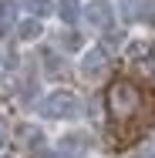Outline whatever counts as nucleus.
Returning <instances> with one entry per match:
<instances>
[{"instance_id":"nucleus-1","label":"nucleus","mask_w":155,"mask_h":158,"mask_svg":"<svg viewBox=\"0 0 155 158\" xmlns=\"http://www.w3.org/2000/svg\"><path fill=\"white\" fill-rule=\"evenodd\" d=\"M138 104H142V98H138V88L131 81H115L108 88V111H111V118H118V121L131 118L138 111Z\"/></svg>"},{"instance_id":"nucleus-2","label":"nucleus","mask_w":155,"mask_h":158,"mask_svg":"<svg viewBox=\"0 0 155 158\" xmlns=\"http://www.w3.org/2000/svg\"><path fill=\"white\" fill-rule=\"evenodd\" d=\"M81 111V101L74 91H51V94L41 101V114L44 118H51V121H67V118H74Z\"/></svg>"},{"instance_id":"nucleus-3","label":"nucleus","mask_w":155,"mask_h":158,"mask_svg":"<svg viewBox=\"0 0 155 158\" xmlns=\"http://www.w3.org/2000/svg\"><path fill=\"white\" fill-rule=\"evenodd\" d=\"M84 17H88V24L98 27V31H108L111 24H115V7L108 3V0H94L84 7Z\"/></svg>"},{"instance_id":"nucleus-4","label":"nucleus","mask_w":155,"mask_h":158,"mask_svg":"<svg viewBox=\"0 0 155 158\" xmlns=\"http://www.w3.org/2000/svg\"><path fill=\"white\" fill-rule=\"evenodd\" d=\"M105 64H108V54H105L101 47H94V51H88V54L81 57V74H84V77H98V74L105 71Z\"/></svg>"},{"instance_id":"nucleus-5","label":"nucleus","mask_w":155,"mask_h":158,"mask_svg":"<svg viewBox=\"0 0 155 158\" xmlns=\"http://www.w3.org/2000/svg\"><path fill=\"white\" fill-rule=\"evenodd\" d=\"M17 145L27 148V152H37V148L44 145L41 128H37V125H17Z\"/></svg>"},{"instance_id":"nucleus-6","label":"nucleus","mask_w":155,"mask_h":158,"mask_svg":"<svg viewBox=\"0 0 155 158\" xmlns=\"http://www.w3.org/2000/svg\"><path fill=\"white\" fill-rule=\"evenodd\" d=\"M14 20H17V3L0 0V34L10 31V27H14Z\"/></svg>"},{"instance_id":"nucleus-7","label":"nucleus","mask_w":155,"mask_h":158,"mask_svg":"<svg viewBox=\"0 0 155 158\" xmlns=\"http://www.w3.org/2000/svg\"><path fill=\"white\" fill-rule=\"evenodd\" d=\"M41 20H20V24H17V37H20V40H24V44H27V40H37V37H41Z\"/></svg>"},{"instance_id":"nucleus-8","label":"nucleus","mask_w":155,"mask_h":158,"mask_svg":"<svg viewBox=\"0 0 155 158\" xmlns=\"http://www.w3.org/2000/svg\"><path fill=\"white\" fill-rule=\"evenodd\" d=\"M88 148V135H64L61 138V155H74V152H84Z\"/></svg>"},{"instance_id":"nucleus-9","label":"nucleus","mask_w":155,"mask_h":158,"mask_svg":"<svg viewBox=\"0 0 155 158\" xmlns=\"http://www.w3.org/2000/svg\"><path fill=\"white\" fill-rule=\"evenodd\" d=\"M58 14H61L64 24H74L81 17V7H78V0H58Z\"/></svg>"},{"instance_id":"nucleus-10","label":"nucleus","mask_w":155,"mask_h":158,"mask_svg":"<svg viewBox=\"0 0 155 158\" xmlns=\"http://www.w3.org/2000/svg\"><path fill=\"white\" fill-rule=\"evenodd\" d=\"M24 7L34 14V20L37 17H47L51 10H54V0H24Z\"/></svg>"},{"instance_id":"nucleus-11","label":"nucleus","mask_w":155,"mask_h":158,"mask_svg":"<svg viewBox=\"0 0 155 158\" xmlns=\"http://www.w3.org/2000/svg\"><path fill=\"white\" fill-rule=\"evenodd\" d=\"M149 54H152V44L149 40H135L128 47V57H149Z\"/></svg>"},{"instance_id":"nucleus-12","label":"nucleus","mask_w":155,"mask_h":158,"mask_svg":"<svg viewBox=\"0 0 155 158\" xmlns=\"http://www.w3.org/2000/svg\"><path fill=\"white\" fill-rule=\"evenodd\" d=\"M61 44L67 47V51H78V47H81V37H78V34H64Z\"/></svg>"},{"instance_id":"nucleus-13","label":"nucleus","mask_w":155,"mask_h":158,"mask_svg":"<svg viewBox=\"0 0 155 158\" xmlns=\"http://www.w3.org/2000/svg\"><path fill=\"white\" fill-rule=\"evenodd\" d=\"M44 61H47V71H51V74H61V64H58V57H54L51 51L44 54Z\"/></svg>"},{"instance_id":"nucleus-14","label":"nucleus","mask_w":155,"mask_h":158,"mask_svg":"<svg viewBox=\"0 0 155 158\" xmlns=\"http://www.w3.org/2000/svg\"><path fill=\"white\" fill-rule=\"evenodd\" d=\"M125 3H128V7H125V14H128V17H135V14H138V10H135V3H138V0H125Z\"/></svg>"},{"instance_id":"nucleus-15","label":"nucleus","mask_w":155,"mask_h":158,"mask_svg":"<svg viewBox=\"0 0 155 158\" xmlns=\"http://www.w3.org/2000/svg\"><path fill=\"white\" fill-rule=\"evenodd\" d=\"M145 158H155V138L149 141V145H145Z\"/></svg>"},{"instance_id":"nucleus-16","label":"nucleus","mask_w":155,"mask_h":158,"mask_svg":"<svg viewBox=\"0 0 155 158\" xmlns=\"http://www.w3.org/2000/svg\"><path fill=\"white\" fill-rule=\"evenodd\" d=\"M3 145H7V128L0 125V148H3Z\"/></svg>"},{"instance_id":"nucleus-17","label":"nucleus","mask_w":155,"mask_h":158,"mask_svg":"<svg viewBox=\"0 0 155 158\" xmlns=\"http://www.w3.org/2000/svg\"><path fill=\"white\" fill-rule=\"evenodd\" d=\"M152 81H155V71H152Z\"/></svg>"}]
</instances>
